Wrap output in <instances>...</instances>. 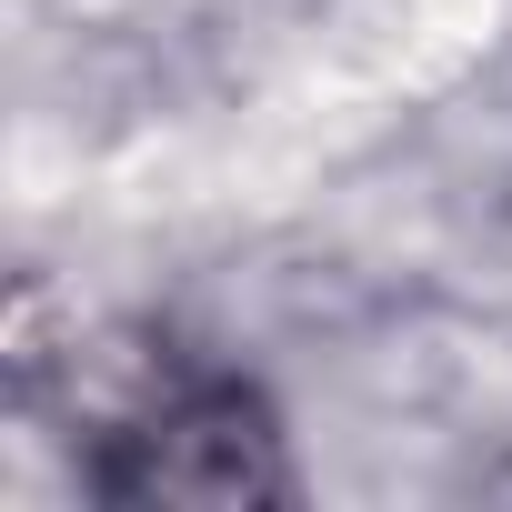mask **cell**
Returning a JSON list of instances; mask_svg holds the SVG:
<instances>
[{
    "label": "cell",
    "instance_id": "obj_1",
    "mask_svg": "<svg viewBox=\"0 0 512 512\" xmlns=\"http://www.w3.org/2000/svg\"><path fill=\"white\" fill-rule=\"evenodd\" d=\"M91 482L111 502H292V452L251 382H181L111 432Z\"/></svg>",
    "mask_w": 512,
    "mask_h": 512
}]
</instances>
